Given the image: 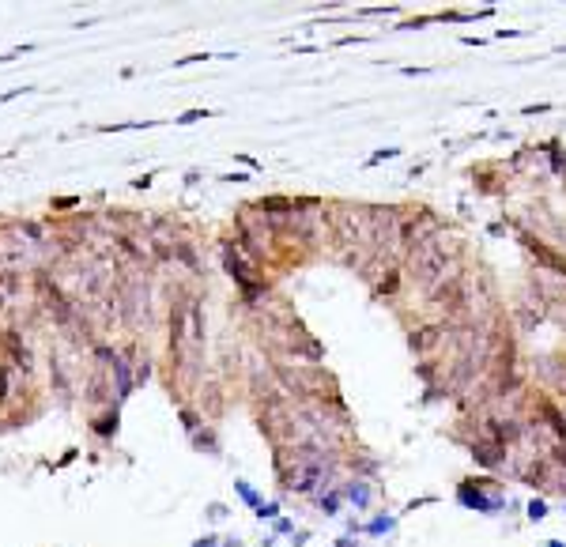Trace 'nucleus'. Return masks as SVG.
Listing matches in <instances>:
<instances>
[{
	"label": "nucleus",
	"instance_id": "1",
	"mask_svg": "<svg viewBox=\"0 0 566 547\" xmlns=\"http://www.w3.org/2000/svg\"><path fill=\"white\" fill-rule=\"evenodd\" d=\"M0 393H4V374H0Z\"/></svg>",
	"mask_w": 566,
	"mask_h": 547
}]
</instances>
